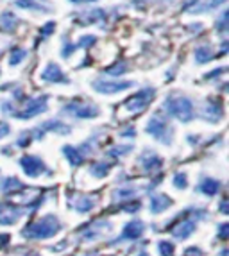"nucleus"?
<instances>
[{"instance_id": "obj_1", "label": "nucleus", "mask_w": 229, "mask_h": 256, "mask_svg": "<svg viewBox=\"0 0 229 256\" xmlns=\"http://www.w3.org/2000/svg\"><path fill=\"white\" fill-rule=\"evenodd\" d=\"M61 230V222L56 215H45V217L34 220L32 224L24 230V236L27 238H50Z\"/></svg>"}, {"instance_id": "obj_2", "label": "nucleus", "mask_w": 229, "mask_h": 256, "mask_svg": "<svg viewBox=\"0 0 229 256\" xmlns=\"http://www.w3.org/2000/svg\"><path fill=\"white\" fill-rule=\"evenodd\" d=\"M165 110L170 116L181 122H190L194 118V102L186 97H168L165 100Z\"/></svg>"}, {"instance_id": "obj_3", "label": "nucleus", "mask_w": 229, "mask_h": 256, "mask_svg": "<svg viewBox=\"0 0 229 256\" xmlns=\"http://www.w3.org/2000/svg\"><path fill=\"white\" fill-rule=\"evenodd\" d=\"M145 131H147L148 134H152L158 142H162L163 146H170V144H172V138H174V132H172L170 126L166 124V118L163 115H158V113L147 122Z\"/></svg>"}, {"instance_id": "obj_4", "label": "nucleus", "mask_w": 229, "mask_h": 256, "mask_svg": "<svg viewBox=\"0 0 229 256\" xmlns=\"http://www.w3.org/2000/svg\"><path fill=\"white\" fill-rule=\"evenodd\" d=\"M63 113L70 116H77V118H95L100 113L97 104L94 102H84V100H72L63 108Z\"/></svg>"}, {"instance_id": "obj_5", "label": "nucleus", "mask_w": 229, "mask_h": 256, "mask_svg": "<svg viewBox=\"0 0 229 256\" xmlns=\"http://www.w3.org/2000/svg\"><path fill=\"white\" fill-rule=\"evenodd\" d=\"M45 111H47V97H36V98H29L26 102V106L18 111H13L11 116L20 120H27L40 115V113H45Z\"/></svg>"}, {"instance_id": "obj_6", "label": "nucleus", "mask_w": 229, "mask_h": 256, "mask_svg": "<svg viewBox=\"0 0 229 256\" xmlns=\"http://www.w3.org/2000/svg\"><path fill=\"white\" fill-rule=\"evenodd\" d=\"M154 97V88H144L140 90L138 94H134L131 98H128V102H126V110L129 113H140V111L147 110V106L150 104Z\"/></svg>"}, {"instance_id": "obj_7", "label": "nucleus", "mask_w": 229, "mask_h": 256, "mask_svg": "<svg viewBox=\"0 0 229 256\" xmlns=\"http://www.w3.org/2000/svg\"><path fill=\"white\" fill-rule=\"evenodd\" d=\"M92 84H94V90L98 92V94L111 95V94H118V92L128 90V88H131L134 82H131V81H102V79H95Z\"/></svg>"}, {"instance_id": "obj_8", "label": "nucleus", "mask_w": 229, "mask_h": 256, "mask_svg": "<svg viewBox=\"0 0 229 256\" xmlns=\"http://www.w3.org/2000/svg\"><path fill=\"white\" fill-rule=\"evenodd\" d=\"M20 165H22V168H24V172H26L27 176H30V178H38L43 172H48L45 163H43L38 156H24V158L20 160Z\"/></svg>"}, {"instance_id": "obj_9", "label": "nucleus", "mask_w": 229, "mask_h": 256, "mask_svg": "<svg viewBox=\"0 0 229 256\" xmlns=\"http://www.w3.org/2000/svg\"><path fill=\"white\" fill-rule=\"evenodd\" d=\"M20 217H22L20 206H14L13 202H0V224L2 226L14 224Z\"/></svg>"}, {"instance_id": "obj_10", "label": "nucleus", "mask_w": 229, "mask_h": 256, "mask_svg": "<svg viewBox=\"0 0 229 256\" xmlns=\"http://www.w3.org/2000/svg\"><path fill=\"white\" fill-rule=\"evenodd\" d=\"M16 8L27 9V11H36V13H52L54 6L50 0H16Z\"/></svg>"}, {"instance_id": "obj_11", "label": "nucleus", "mask_w": 229, "mask_h": 256, "mask_svg": "<svg viewBox=\"0 0 229 256\" xmlns=\"http://www.w3.org/2000/svg\"><path fill=\"white\" fill-rule=\"evenodd\" d=\"M140 163H142V166H144V170L148 172V174H154V172H158L163 166L162 156H158L152 150H145V152L142 154Z\"/></svg>"}, {"instance_id": "obj_12", "label": "nucleus", "mask_w": 229, "mask_h": 256, "mask_svg": "<svg viewBox=\"0 0 229 256\" xmlns=\"http://www.w3.org/2000/svg\"><path fill=\"white\" fill-rule=\"evenodd\" d=\"M42 81L45 82H68V77L56 63H48L42 72Z\"/></svg>"}, {"instance_id": "obj_13", "label": "nucleus", "mask_w": 229, "mask_h": 256, "mask_svg": "<svg viewBox=\"0 0 229 256\" xmlns=\"http://www.w3.org/2000/svg\"><path fill=\"white\" fill-rule=\"evenodd\" d=\"M47 131L61 132V134H68V132H70V126L63 124V122H60V120H48V122H45V124H42L40 128L34 129V136L42 138Z\"/></svg>"}, {"instance_id": "obj_14", "label": "nucleus", "mask_w": 229, "mask_h": 256, "mask_svg": "<svg viewBox=\"0 0 229 256\" xmlns=\"http://www.w3.org/2000/svg\"><path fill=\"white\" fill-rule=\"evenodd\" d=\"M224 115V106L220 100H208L202 110V116L210 122H218Z\"/></svg>"}, {"instance_id": "obj_15", "label": "nucleus", "mask_w": 229, "mask_h": 256, "mask_svg": "<svg viewBox=\"0 0 229 256\" xmlns=\"http://www.w3.org/2000/svg\"><path fill=\"white\" fill-rule=\"evenodd\" d=\"M144 231H145L144 222L142 220H131L129 224H126V228H124V238L136 240L144 235Z\"/></svg>"}, {"instance_id": "obj_16", "label": "nucleus", "mask_w": 229, "mask_h": 256, "mask_svg": "<svg viewBox=\"0 0 229 256\" xmlns=\"http://www.w3.org/2000/svg\"><path fill=\"white\" fill-rule=\"evenodd\" d=\"M170 204H172V201H170V197L165 196V194H156V196L150 197V212L152 214H162Z\"/></svg>"}, {"instance_id": "obj_17", "label": "nucleus", "mask_w": 229, "mask_h": 256, "mask_svg": "<svg viewBox=\"0 0 229 256\" xmlns=\"http://www.w3.org/2000/svg\"><path fill=\"white\" fill-rule=\"evenodd\" d=\"M111 226L108 220H98L95 222V224H92V226L84 228V231H82V238L86 240H92V238H97V236H100L104 231H110V230H102V228H108Z\"/></svg>"}, {"instance_id": "obj_18", "label": "nucleus", "mask_w": 229, "mask_h": 256, "mask_svg": "<svg viewBox=\"0 0 229 256\" xmlns=\"http://www.w3.org/2000/svg\"><path fill=\"white\" fill-rule=\"evenodd\" d=\"M194 230H196V222L192 220H182L181 224H178V226L172 228V235L176 236V238H188V236L194 233Z\"/></svg>"}, {"instance_id": "obj_19", "label": "nucleus", "mask_w": 229, "mask_h": 256, "mask_svg": "<svg viewBox=\"0 0 229 256\" xmlns=\"http://www.w3.org/2000/svg\"><path fill=\"white\" fill-rule=\"evenodd\" d=\"M95 204H97V201H95V197L92 196H81L77 197V201H74V208L79 212V214H86V212H90V210H94Z\"/></svg>"}, {"instance_id": "obj_20", "label": "nucleus", "mask_w": 229, "mask_h": 256, "mask_svg": "<svg viewBox=\"0 0 229 256\" xmlns=\"http://www.w3.org/2000/svg\"><path fill=\"white\" fill-rule=\"evenodd\" d=\"M220 190V181L213 180V178H204L199 183V192L206 194V196H215Z\"/></svg>"}, {"instance_id": "obj_21", "label": "nucleus", "mask_w": 229, "mask_h": 256, "mask_svg": "<svg viewBox=\"0 0 229 256\" xmlns=\"http://www.w3.org/2000/svg\"><path fill=\"white\" fill-rule=\"evenodd\" d=\"M18 24H20V20H18L11 11H4V13L0 14V27H2L4 30H8V32L16 29Z\"/></svg>"}, {"instance_id": "obj_22", "label": "nucleus", "mask_w": 229, "mask_h": 256, "mask_svg": "<svg viewBox=\"0 0 229 256\" xmlns=\"http://www.w3.org/2000/svg\"><path fill=\"white\" fill-rule=\"evenodd\" d=\"M26 184L20 183L16 178H6L2 183H0V192L2 194H11V192H18V190H24Z\"/></svg>"}, {"instance_id": "obj_23", "label": "nucleus", "mask_w": 229, "mask_h": 256, "mask_svg": "<svg viewBox=\"0 0 229 256\" xmlns=\"http://www.w3.org/2000/svg\"><path fill=\"white\" fill-rule=\"evenodd\" d=\"M63 152L66 154V158H68V162L72 163L74 166H79L82 162H84V156H82V152L77 147H70V146H66V147H63Z\"/></svg>"}, {"instance_id": "obj_24", "label": "nucleus", "mask_w": 229, "mask_h": 256, "mask_svg": "<svg viewBox=\"0 0 229 256\" xmlns=\"http://www.w3.org/2000/svg\"><path fill=\"white\" fill-rule=\"evenodd\" d=\"M215 58L213 54V48L212 45H200V47L196 48V61L197 63H208Z\"/></svg>"}, {"instance_id": "obj_25", "label": "nucleus", "mask_w": 229, "mask_h": 256, "mask_svg": "<svg viewBox=\"0 0 229 256\" xmlns=\"http://www.w3.org/2000/svg\"><path fill=\"white\" fill-rule=\"evenodd\" d=\"M110 163L108 162H97L92 165V168H90V172L95 176V178H106L108 172H110Z\"/></svg>"}, {"instance_id": "obj_26", "label": "nucleus", "mask_w": 229, "mask_h": 256, "mask_svg": "<svg viewBox=\"0 0 229 256\" xmlns=\"http://www.w3.org/2000/svg\"><path fill=\"white\" fill-rule=\"evenodd\" d=\"M126 72H128V63H126V61H118V63H114L113 66L106 68V74H108V76H113V77L124 76Z\"/></svg>"}, {"instance_id": "obj_27", "label": "nucleus", "mask_w": 229, "mask_h": 256, "mask_svg": "<svg viewBox=\"0 0 229 256\" xmlns=\"http://www.w3.org/2000/svg\"><path fill=\"white\" fill-rule=\"evenodd\" d=\"M158 252L162 256H174V244L162 240V242L158 244Z\"/></svg>"}, {"instance_id": "obj_28", "label": "nucleus", "mask_w": 229, "mask_h": 256, "mask_svg": "<svg viewBox=\"0 0 229 256\" xmlns=\"http://www.w3.org/2000/svg\"><path fill=\"white\" fill-rule=\"evenodd\" d=\"M27 58V50L26 48H20V47H16L13 50V54H11V60H9V64H20L22 61L26 60Z\"/></svg>"}, {"instance_id": "obj_29", "label": "nucleus", "mask_w": 229, "mask_h": 256, "mask_svg": "<svg viewBox=\"0 0 229 256\" xmlns=\"http://www.w3.org/2000/svg\"><path fill=\"white\" fill-rule=\"evenodd\" d=\"M172 183H174L176 188H179V190H182V188H186L188 184V178L184 172H176L174 178H172Z\"/></svg>"}, {"instance_id": "obj_30", "label": "nucleus", "mask_w": 229, "mask_h": 256, "mask_svg": "<svg viewBox=\"0 0 229 256\" xmlns=\"http://www.w3.org/2000/svg\"><path fill=\"white\" fill-rule=\"evenodd\" d=\"M228 11H224V13L218 16V20L215 22V29L218 34H224L226 30H228Z\"/></svg>"}, {"instance_id": "obj_31", "label": "nucleus", "mask_w": 229, "mask_h": 256, "mask_svg": "<svg viewBox=\"0 0 229 256\" xmlns=\"http://www.w3.org/2000/svg\"><path fill=\"white\" fill-rule=\"evenodd\" d=\"M95 42H97V36H92V34L81 36V38H79V42L76 43V48H90Z\"/></svg>"}, {"instance_id": "obj_32", "label": "nucleus", "mask_w": 229, "mask_h": 256, "mask_svg": "<svg viewBox=\"0 0 229 256\" xmlns=\"http://www.w3.org/2000/svg\"><path fill=\"white\" fill-rule=\"evenodd\" d=\"M131 150H132V146H116L108 152V156H111V158H120L122 154H128V152H131Z\"/></svg>"}, {"instance_id": "obj_33", "label": "nucleus", "mask_w": 229, "mask_h": 256, "mask_svg": "<svg viewBox=\"0 0 229 256\" xmlns=\"http://www.w3.org/2000/svg\"><path fill=\"white\" fill-rule=\"evenodd\" d=\"M136 194V188H118L114 192V197L116 199H128V197H132Z\"/></svg>"}, {"instance_id": "obj_34", "label": "nucleus", "mask_w": 229, "mask_h": 256, "mask_svg": "<svg viewBox=\"0 0 229 256\" xmlns=\"http://www.w3.org/2000/svg\"><path fill=\"white\" fill-rule=\"evenodd\" d=\"M184 256H204V252L199 248H188L184 251Z\"/></svg>"}, {"instance_id": "obj_35", "label": "nucleus", "mask_w": 229, "mask_h": 256, "mask_svg": "<svg viewBox=\"0 0 229 256\" xmlns=\"http://www.w3.org/2000/svg\"><path fill=\"white\" fill-rule=\"evenodd\" d=\"M9 132H11V129H9V126L6 124V122H0V140H2V138L8 136Z\"/></svg>"}, {"instance_id": "obj_36", "label": "nucleus", "mask_w": 229, "mask_h": 256, "mask_svg": "<svg viewBox=\"0 0 229 256\" xmlns=\"http://www.w3.org/2000/svg\"><path fill=\"white\" fill-rule=\"evenodd\" d=\"M54 27H56V24H54V22H48L47 26L43 27L42 34H43V36H48V34H52V30H54Z\"/></svg>"}, {"instance_id": "obj_37", "label": "nucleus", "mask_w": 229, "mask_h": 256, "mask_svg": "<svg viewBox=\"0 0 229 256\" xmlns=\"http://www.w3.org/2000/svg\"><path fill=\"white\" fill-rule=\"evenodd\" d=\"M228 224H222L220 226V230H218V236H220V238H228Z\"/></svg>"}, {"instance_id": "obj_38", "label": "nucleus", "mask_w": 229, "mask_h": 256, "mask_svg": "<svg viewBox=\"0 0 229 256\" xmlns=\"http://www.w3.org/2000/svg\"><path fill=\"white\" fill-rule=\"evenodd\" d=\"M220 210H222V212H224V214H228V199H222Z\"/></svg>"}, {"instance_id": "obj_39", "label": "nucleus", "mask_w": 229, "mask_h": 256, "mask_svg": "<svg viewBox=\"0 0 229 256\" xmlns=\"http://www.w3.org/2000/svg\"><path fill=\"white\" fill-rule=\"evenodd\" d=\"M74 4H82V2H95V0H70Z\"/></svg>"}, {"instance_id": "obj_40", "label": "nucleus", "mask_w": 229, "mask_h": 256, "mask_svg": "<svg viewBox=\"0 0 229 256\" xmlns=\"http://www.w3.org/2000/svg\"><path fill=\"white\" fill-rule=\"evenodd\" d=\"M27 256H29V254H27ZM30 256H40V254H36V252H32V254H30Z\"/></svg>"}, {"instance_id": "obj_41", "label": "nucleus", "mask_w": 229, "mask_h": 256, "mask_svg": "<svg viewBox=\"0 0 229 256\" xmlns=\"http://www.w3.org/2000/svg\"><path fill=\"white\" fill-rule=\"evenodd\" d=\"M140 256H148V254H145V252H142V254Z\"/></svg>"}]
</instances>
